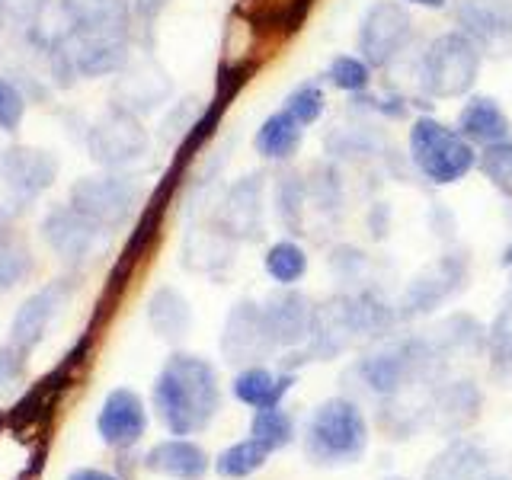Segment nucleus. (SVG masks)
I'll return each mask as SVG.
<instances>
[{"mask_svg": "<svg viewBox=\"0 0 512 480\" xmlns=\"http://www.w3.org/2000/svg\"><path fill=\"white\" fill-rule=\"evenodd\" d=\"M154 410L170 436H196L212 426L221 410V384L215 365L192 356V352H173L154 378Z\"/></svg>", "mask_w": 512, "mask_h": 480, "instance_id": "obj_1", "label": "nucleus"}, {"mask_svg": "<svg viewBox=\"0 0 512 480\" xmlns=\"http://www.w3.org/2000/svg\"><path fill=\"white\" fill-rule=\"evenodd\" d=\"M368 448V423L356 400H324L304 429V455L317 468H346L356 464Z\"/></svg>", "mask_w": 512, "mask_h": 480, "instance_id": "obj_2", "label": "nucleus"}, {"mask_svg": "<svg viewBox=\"0 0 512 480\" xmlns=\"http://www.w3.org/2000/svg\"><path fill=\"white\" fill-rule=\"evenodd\" d=\"M474 144L458 128H448L439 119L423 116L410 128V160L429 183L452 186L477 167Z\"/></svg>", "mask_w": 512, "mask_h": 480, "instance_id": "obj_3", "label": "nucleus"}, {"mask_svg": "<svg viewBox=\"0 0 512 480\" xmlns=\"http://www.w3.org/2000/svg\"><path fill=\"white\" fill-rule=\"evenodd\" d=\"M480 74V45L468 32H442L423 52L420 87L432 100H455L468 96Z\"/></svg>", "mask_w": 512, "mask_h": 480, "instance_id": "obj_4", "label": "nucleus"}, {"mask_svg": "<svg viewBox=\"0 0 512 480\" xmlns=\"http://www.w3.org/2000/svg\"><path fill=\"white\" fill-rule=\"evenodd\" d=\"M58 61L71 74L103 77L125 71L128 64V29L116 26H71L58 39Z\"/></svg>", "mask_w": 512, "mask_h": 480, "instance_id": "obj_5", "label": "nucleus"}, {"mask_svg": "<svg viewBox=\"0 0 512 480\" xmlns=\"http://www.w3.org/2000/svg\"><path fill=\"white\" fill-rule=\"evenodd\" d=\"M471 276V256L464 250H448L436 263H429L423 272L407 282L404 295L397 301L400 320H416L432 311H439L448 298H455Z\"/></svg>", "mask_w": 512, "mask_h": 480, "instance_id": "obj_6", "label": "nucleus"}, {"mask_svg": "<svg viewBox=\"0 0 512 480\" xmlns=\"http://www.w3.org/2000/svg\"><path fill=\"white\" fill-rule=\"evenodd\" d=\"M276 336L269 330V320L263 304L253 298H240L224 317L221 330V356L228 365L247 368V365H263L276 352Z\"/></svg>", "mask_w": 512, "mask_h": 480, "instance_id": "obj_7", "label": "nucleus"}, {"mask_svg": "<svg viewBox=\"0 0 512 480\" xmlns=\"http://www.w3.org/2000/svg\"><path fill=\"white\" fill-rule=\"evenodd\" d=\"M138 202V183L128 176H84L71 186V208L87 215L103 231H116Z\"/></svg>", "mask_w": 512, "mask_h": 480, "instance_id": "obj_8", "label": "nucleus"}, {"mask_svg": "<svg viewBox=\"0 0 512 480\" xmlns=\"http://www.w3.org/2000/svg\"><path fill=\"white\" fill-rule=\"evenodd\" d=\"M356 327H352V314H349V295H333L324 304L314 308V324H311V336L301 349H292V362H282L288 372H295L304 362H330L336 356L356 343Z\"/></svg>", "mask_w": 512, "mask_h": 480, "instance_id": "obj_9", "label": "nucleus"}, {"mask_svg": "<svg viewBox=\"0 0 512 480\" xmlns=\"http://www.w3.org/2000/svg\"><path fill=\"white\" fill-rule=\"evenodd\" d=\"M413 39V16L397 0H378L359 29V52L368 68H388Z\"/></svg>", "mask_w": 512, "mask_h": 480, "instance_id": "obj_10", "label": "nucleus"}, {"mask_svg": "<svg viewBox=\"0 0 512 480\" xmlns=\"http://www.w3.org/2000/svg\"><path fill=\"white\" fill-rule=\"evenodd\" d=\"M148 144H151L148 128L141 125V119L135 116V112L119 109V106H112L87 135L90 157L103 167L132 164V160L148 154Z\"/></svg>", "mask_w": 512, "mask_h": 480, "instance_id": "obj_11", "label": "nucleus"}, {"mask_svg": "<svg viewBox=\"0 0 512 480\" xmlns=\"http://www.w3.org/2000/svg\"><path fill=\"white\" fill-rule=\"evenodd\" d=\"M77 384V378L71 372H64L61 365H55L52 372L42 375L32 388L16 400L10 410H4V423L7 432L13 436H26V432H45L52 426L55 413L61 407L64 394Z\"/></svg>", "mask_w": 512, "mask_h": 480, "instance_id": "obj_12", "label": "nucleus"}, {"mask_svg": "<svg viewBox=\"0 0 512 480\" xmlns=\"http://www.w3.org/2000/svg\"><path fill=\"white\" fill-rule=\"evenodd\" d=\"M109 231H103L100 224H93L87 215H80L77 208L61 205L52 208L42 221V237L68 266H84L90 263L100 244L106 240Z\"/></svg>", "mask_w": 512, "mask_h": 480, "instance_id": "obj_13", "label": "nucleus"}, {"mask_svg": "<svg viewBox=\"0 0 512 480\" xmlns=\"http://www.w3.org/2000/svg\"><path fill=\"white\" fill-rule=\"evenodd\" d=\"M74 288H77V282L71 276H64V279H55V282H48L45 288H39L36 295H29L20 304L16 317H13L10 343L29 356V352L45 340L48 327H52V320L64 311V304L71 301Z\"/></svg>", "mask_w": 512, "mask_h": 480, "instance_id": "obj_14", "label": "nucleus"}, {"mask_svg": "<svg viewBox=\"0 0 512 480\" xmlns=\"http://www.w3.org/2000/svg\"><path fill=\"white\" fill-rule=\"evenodd\" d=\"M480 410H484V391L471 378H452V381L442 378L432 388L429 423L448 439H461L477 423Z\"/></svg>", "mask_w": 512, "mask_h": 480, "instance_id": "obj_15", "label": "nucleus"}, {"mask_svg": "<svg viewBox=\"0 0 512 480\" xmlns=\"http://www.w3.org/2000/svg\"><path fill=\"white\" fill-rule=\"evenodd\" d=\"M263 180V173H247L221 199L215 221L237 244H256L263 237Z\"/></svg>", "mask_w": 512, "mask_h": 480, "instance_id": "obj_16", "label": "nucleus"}, {"mask_svg": "<svg viewBox=\"0 0 512 480\" xmlns=\"http://www.w3.org/2000/svg\"><path fill=\"white\" fill-rule=\"evenodd\" d=\"M96 432H100V439L109 448H116V452L135 448L144 439V432H148V410H144V400L132 388L109 391L100 413H96Z\"/></svg>", "mask_w": 512, "mask_h": 480, "instance_id": "obj_17", "label": "nucleus"}, {"mask_svg": "<svg viewBox=\"0 0 512 480\" xmlns=\"http://www.w3.org/2000/svg\"><path fill=\"white\" fill-rule=\"evenodd\" d=\"M314 308L317 304L298 292L295 285H282L279 292H272L263 304L266 320H269V330L276 336V346L279 349H301L308 343L311 336V324H314Z\"/></svg>", "mask_w": 512, "mask_h": 480, "instance_id": "obj_18", "label": "nucleus"}, {"mask_svg": "<svg viewBox=\"0 0 512 480\" xmlns=\"http://www.w3.org/2000/svg\"><path fill=\"white\" fill-rule=\"evenodd\" d=\"M423 480H509L500 471V461L487 445L474 439H455L429 464Z\"/></svg>", "mask_w": 512, "mask_h": 480, "instance_id": "obj_19", "label": "nucleus"}, {"mask_svg": "<svg viewBox=\"0 0 512 480\" xmlns=\"http://www.w3.org/2000/svg\"><path fill=\"white\" fill-rule=\"evenodd\" d=\"M237 256V240L218 221L192 224L183 237V266L202 276H218Z\"/></svg>", "mask_w": 512, "mask_h": 480, "instance_id": "obj_20", "label": "nucleus"}, {"mask_svg": "<svg viewBox=\"0 0 512 480\" xmlns=\"http://www.w3.org/2000/svg\"><path fill=\"white\" fill-rule=\"evenodd\" d=\"M170 90H173V84L160 64H154V61L125 64V71L116 84V96H112V100H116L112 106L135 112V116H144V112H151L164 103Z\"/></svg>", "mask_w": 512, "mask_h": 480, "instance_id": "obj_21", "label": "nucleus"}, {"mask_svg": "<svg viewBox=\"0 0 512 480\" xmlns=\"http://www.w3.org/2000/svg\"><path fill=\"white\" fill-rule=\"evenodd\" d=\"M458 23L461 32L484 48H496V52H509L512 48V10L506 0H461L458 7Z\"/></svg>", "mask_w": 512, "mask_h": 480, "instance_id": "obj_22", "label": "nucleus"}, {"mask_svg": "<svg viewBox=\"0 0 512 480\" xmlns=\"http://www.w3.org/2000/svg\"><path fill=\"white\" fill-rule=\"evenodd\" d=\"M0 164H4L7 180L26 208L32 199L42 196V192L55 183V173H58V157L39 148H7V151H0Z\"/></svg>", "mask_w": 512, "mask_h": 480, "instance_id": "obj_23", "label": "nucleus"}, {"mask_svg": "<svg viewBox=\"0 0 512 480\" xmlns=\"http://www.w3.org/2000/svg\"><path fill=\"white\" fill-rule=\"evenodd\" d=\"M144 468L151 474L170 477V480H202L212 468V458L205 455V448L192 439H164L157 442L148 455H144Z\"/></svg>", "mask_w": 512, "mask_h": 480, "instance_id": "obj_24", "label": "nucleus"}, {"mask_svg": "<svg viewBox=\"0 0 512 480\" xmlns=\"http://www.w3.org/2000/svg\"><path fill=\"white\" fill-rule=\"evenodd\" d=\"M295 388V372H272L266 365H247L240 368L231 381V394L253 410L260 407H279L285 394Z\"/></svg>", "mask_w": 512, "mask_h": 480, "instance_id": "obj_25", "label": "nucleus"}, {"mask_svg": "<svg viewBox=\"0 0 512 480\" xmlns=\"http://www.w3.org/2000/svg\"><path fill=\"white\" fill-rule=\"evenodd\" d=\"M349 295V314H352V327H356L359 340H388L397 327V304H391L378 288L362 285Z\"/></svg>", "mask_w": 512, "mask_h": 480, "instance_id": "obj_26", "label": "nucleus"}, {"mask_svg": "<svg viewBox=\"0 0 512 480\" xmlns=\"http://www.w3.org/2000/svg\"><path fill=\"white\" fill-rule=\"evenodd\" d=\"M458 132L471 144H496L509 138V119L500 103L490 96H471L468 106L458 112Z\"/></svg>", "mask_w": 512, "mask_h": 480, "instance_id": "obj_27", "label": "nucleus"}, {"mask_svg": "<svg viewBox=\"0 0 512 480\" xmlns=\"http://www.w3.org/2000/svg\"><path fill=\"white\" fill-rule=\"evenodd\" d=\"M429 340L436 343V349L445 359H452V356L464 359V356H480V352L487 349V330L471 314H452L432 330Z\"/></svg>", "mask_w": 512, "mask_h": 480, "instance_id": "obj_28", "label": "nucleus"}, {"mask_svg": "<svg viewBox=\"0 0 512 480\" xmlns=\"http://www.w3.org/2000/svg\"><path fill=\"white\" fill-rule=\"evenodd\" d=\"M148 324L151 330L167 343H180L192 327V308L189 301L176 292V288L164 285L157 288L148 301Z\"/></svg>", "mask_w": 512, "mask_h": 480, "instance_id": "obj_29", "label": "nucleus"}, {"mask_svg": "<svg viewBox=\"0 0 512 480\" xmlns=\"http://www.w3.org/2000/svg\"><path fill=\"white\" fill-rule=\"evenodd\" d=\"M301 138H304V125L288 109H279L256 128L253 148L263 160H288L301 148Z\"/></svg>", "mask_w": 512, "mask_h": 480, "instance_id": "obj_30", "label": "nucleus"}, {"mask_svg": "<svg viewBox=\"0 0 512 480\" xmlns=\"http://www.w3.org/2000/svg\"><path fill=\"white\" fill-rule=\"evenodd\" d=\"M276 215L282 231L292 237L311 234L308 231V180L298 170H285L276 183Z\"/></svg>", "mask_w": 512, "mask_h": 480, "instance_id": "obj_31", "label": "nucleus"}, {"mask_svg": "<svg viewBox=\"0 0 512 480\" xmlns=\"http://www.w3.org/2000/svg\"><path fill=\"white\" fill-rule=\"evenodd\" d=\"M311 212L324 224H336L343 215V180L330 160L317 164L308 176V215Z\"/></svg>", "mask_w": 512, "mask_h": 480, "instance_id": "obj_32", "label": "nucleus"}, {"mask_svg": "<svg viewBox=\"0 0 512 480\" xmlns=\"http://www.w3.org/2000/svg\"><path fill=\"white\" fill-rule=\"evenodd\" d=\"M269 448L260 442V439H240L234 445H228L224 452L215 458V474L224 477V480H244L256 471H263L266 468V461H269Z\"/></svg>", "mask_w": 512, "mask_h": 480, "instance_id": "obj_33", "label": "nucleus"}, {"mask_svg": "<svg viewBox=\"0 0 512 480\" xmlns=\"http://www.w3.org/2000/svg\"><path fill=\"white\" fill-rule=\"evenodd\" d=\"M32 250L26 240L0 224V292H10L32 272Z\"/></svg>", "mask_w": 512, "mask_h": 480, "instance_id": "obj_34", "label": "nucleus"}, {"mask_svg": "<svg viewBox=\"0 0 512 480\" xmlns=\"http://www.w3.org/2000/svg\"><path fill=\"white\" fill-rule=\"evenodd\" d=\"M487 356H490V375L503 388L512 384V301L496 314L493 327L487 330Z\"/></svg>", "mask_w": 512, "mask_h": 480, "instance_id": "obj_35", "label": "nucleus"}, {"mask_svg": "<svg viewBox=\"0 0 512 480\" xmlns=\"http://www.w3.org/2000/svg\"><path fill=\"white\" fill-rule=\"evenodd\" d=\"M266 272L272 282L279 285H295L304 279V272H308V253L298 244V240L285 237V240H276L269 250H266Z\"/></svg>", "mask_w": 512, "mask_h": 480, "instance_id": "obj_36", "label": "nucleus"}, {"mask_svg": "<svg viewBox=\"0 0 512 480\" xmlns=\"http://www.w3.org/2000/svg\"><path fill=\"white\" fill-rule=\"evenodd\" d=\"M250 436L260 439L269 448V452L288 448V445L295 442V420H292V413H285L282 404L279 407H260V410H253Z\"/></svg>", "mask_w": 512, "mask_h": 480, "instance_id": "obj_37", "label": "nucleus"}, {"mask_svg": "<svg viewBox=\"0 0 512 480\" xmlns=\"http://www.w3.org/2000/svg\"><path fill=\"white\" fill-rule=\"evenodd\" d=\"M384 148V141L378 132L365 125H346V128H333L327 135V154L330 160H359Z\"/></svg>", "mask_w": 512, "mask_h": 480, "instance_id": "obj_38", "label": "nucleus"}, {"mask_svg": "<svg viewBox=\"0 0 512 480\" xmlns=\"http://www.w3.org/2000/svg\"><path fill=\"white\" fill-rule=\"evenodd\" d=\"M477 170L487 176V180L512 199V141H496L487 144L477 157Z\"/></svg>", "mask_w": 512, "mask_h": 480, "instance_id": "obj_39", "label": "nucleus"}, {"mask_svg": "<svg viewBox=\"0 0 512 480\" xmlns=\"http://www.w3.org/2000/svg\"><path fill=\"white\" fill-rule=\"evenodd\" d=\"M292 116L301 122V125H314L320 122V116H324L327 109V96H324V87L314 84V80H308V84H298L292 93L285 96V106Z\"/></svg>", "mask_w": 512, "mask_h": 480, "instance_id": "obj_40", "label": "nucleus"}, {"mask_svg": "<svg viewBox=\"0 0 512 480\" xmlns=\"http://www.w3.org/2000/svg\"><path fill=\"white\" fill-rule=\"evenodd\" d=\"M327 80L343 93H362L368 90V80H372V68L362 58L352 55H336L327 68Z\"/></svg>", "mask_w": 512, "mask_h": 480, "instance_id": "obj_41", "label": "nucleus"}, {"mask_svg": "<svg viewBox=\"0 0 512 480\" xmlns=\"http://www.w3.org/2000/svg\"><path fill=\"white\" fill-rule=\"evenodd\" d=\"M199 116H202L199 100H183V103H176L173 112L164 119V125H160V141L176 144V148H180L183 138L189 135V128L196 125Z\"/></svg>", "mask_w": 512, "mask_h": 480, "instance_id": "obj_42", "label": "nucleus"}, {"mask_svg": "<svg viewBox=\"0 0 512 480\" xmlns=\"http://www.w3.org/2000/svg\"><path fill=\"white\" fill-rule=\"evenodd\" d=\"M330 269H333V276L340 282H362L365 269H368V256L359 247L340 244V247H333V253H330Z\"/></svg>", "mask_w": 512, "mask_h": 480, "instance_id": "obj_43", "label": "nucleus"}, {"mask_svg": "<svg viewBox=\"0 0 512 480\" xmlns=\"http://www.w3.org/2000/svg\"><path fill=\"white\" fill-rule=\"evenodd\" d=\"M23 112H26V103H23L20 90H16L10 80L0 77V128L13 135L23 122Z\"/></svg>", "mask_w": 512, "mask_h": 480, "instance_id": "obj_44", "label": "nucleus"}, {"mask_svg": "<svg viewBox=\"0 0 512 480\" xmlns=\"http://www.w3.org/2000/svg\"><path fill=\"white\" fill-rule=\"evenodd\" d=\"M45 4H48V0H0V13L10 16V20L32 23L42 13Z\"/></svg>", "mask_w": 512, "mask_h": 480, "instance_id": "obj_45", "label": "nucleus"}, {"mask_svg": "<svg viewBox=\"0 0 512 480\" xmlns=\"http://www.w3.org/2000/svg\"><path fill=\"white\" fill-rule=\"evenodd\" d=\"M368 231H372L375 240H381L391 231V208L384 202H375L372 208H368Z\"/></svg>", "mask_w": 512, "mask_h": 480, "instance_id": "obj_46", "label": "nucleus"}, {"mask_svg": "<svg viewBox=\"0 0 512 480\" xmlns=\"http://www.w3.org/2000/svg\"><path fill=\"white\" fill-rule=\"evenodd\" d=\"M68 480H122L116 474H109V471H100V468H77L68 474Z\"/></svg>", "mask_w": 512, "mask_h": 480, "instance_id": "obj_47", "label": "nucleus"}, {"mask_svg": "<svg viewBox=\"0 0 512 480\" xmlns=\"http://www.w3.org/2000/svg\"><path fill=\"white\" fill-rule=\"evenodd\" d=\"M410 4L426 7V10H439V7H445V4H448V0H410Z\"/></svg>", "mask_w": 512, "mask_h": 480, "instance_id": "obj_48", "label": "nucleus"}, {"mask_svg": "<svg viewBox=\"0 0 512 480\" xmlns=\"http://www.w3.org/2000/svg\"><path fill=\"white\" fill-rule=\"evenodd\" d=\"M506 266H509V301H512V250L506 256Z\"/></svg>", "mask_w": 512, "mask_h": 480, "instance_id": "obj_49", "label": "nucleus"}, {"mask_svg": "<svg viewBox=\"0 0 512 480\" xmlns=\"http://www.w3.org/2000/svg\"><path fill=\"white\" fill-rule=\"evenodd\" d=\"M20 480H26V477H20Z\"/></svg>", "mask_w": 512, "mask_h": 480, "instance_id": "obj_50", "label": "nucleus"}]
</instances>
